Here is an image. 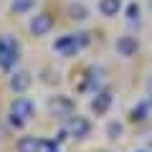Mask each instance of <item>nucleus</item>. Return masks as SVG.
I'll return each mask as SVG.
<instances>
[{
    "label": "nucleus",
    "instance_id": "obj_1",
    "mask_svg": "<svg viewBox=\"0 0 152 152\" xmlns=\"http://www.w3.org/2000/svg\"><path fill=\"white\" fill-rule=\"evenodd\" d=\"M89 43V36L86 33H76V36H64L58 38L53 43V51H58V53H66V56H74L79 48H84V46Z\"/></svg>",
    "mask_w": 152,
    "mask_h": 152
},
{
    "label": "nucleus",
    "instance_id": "obj_2",
    "mask_svg": "<svg viewBox=\"0 0 152 152\" xmlns=\"http://www.w3.org/2000/svg\"><path fill=\"white\" fill-rule=\"evenodd\" d=\"M18 53H20V46L13 38H0V69H10L18 61Z\"/></svg>",
    "mask_w": 152,
    "mask_h": 152
},
{
    "label": "nucleus",
    "instance_id": "obj_3",
    "mask_svg": "<svg viewBox=\"0 0 152 152\" xmlns=\"http://www.w3.org/2000/svg\"><path fill=\"white\" fill-rule=\"evenodd\" d=\"M51 114L58 117V119H69L71 114H74V102L69 96H56L51 99Z\"/></svg>",
    "mask_w": 152,
    "mask_h": 152
},
{
    "label": "nucleus",
    "instance_id": "obj_4",
    "mask_svg": "<svg viewBox=\"0 0 152 152\" xmlns=\"http://www.w3.org/2000/svg\"><path fill=\"white\" fill-rule=\"evenodd\" d=\"M10 114H18L20 119H31L33 114H36V107H33L31 99L20 96V99H15V102L10 104Z\"/></svg>",
    "mask_w": 152,
    "mask_h": 152
},
{
    "label": "nucleus",
    "instance_id": "obj_5",
    "mask_svg": "<svg viewBox=\"0 0 152 152\" xmlns=\"http://www.w3.org/2000/svg\"><path fill=\"white\" fill-rule=\"evenodd\" d=\"M51 28H53V18H51L48 13H41V15H36L31 20V33L33 36H46Z\"/></svg>",
    "mask_w": 152,
    "mask_h": 152
},
{
    "label": "nucleus",
    "instance_id": "obj_6",
    "mask_svg": "<svg viewBox=\"0 0 152 152\" xmlns=\"http://www.w3.org/2000/svg\"><path fill=\"white\" fill-rule=\"evenodd\" d=\"M137 48H140V43H137V38H134V36H122V38H117V53L124 56V58L134 56Z\"/></svg>",
    "mask_w": 152,
    "mask_h": 152
},
{
    "label": "nucleus",
    "instance_id": "obj_7",
    "mask_svg": "<svg viewBox=\"0 0 152 152\" xmlns=\"http://www.w3.org/2000/svg\"><path fill=\"white\" fill-rule=\"evenodd\" d=\"M89 129H91V127H89V122L84 119V117H79V114H71V124H69V132L74 137H79V140H81V137H86L89 134Z\"/></svg>",
    "mask_w": 152,
    "mask_h": 152
},
{
    "label": "nucleus",
    "instance_id": "obj_8",
    "mask_svg": "<svg viewBox=\"0 0 152 152\" xmlns=\"http://www.w3.org/2000/svg\"><path fill=\"white\" fill-rule=\"evenodd\" d=\"M28 86H31V74H26V71H15V74L10 76V89H13V91L23 94Z\"/></svg>",
    "mask_w": 152,
    "mask_h": 152
},
{
    "label": "nucleus",
    "instance_id": "obj_9",
    "mask_svg": "<svg viewBox=\"0 0 152 152\" xmlns=\"http://www.w3.org/2000/svg\"><path fill=\"white\" fill-rule=\"evenodd\" d=\"M99 10H102V15L112 18L122 10V0H99Z\"/></svg>",
    "mask_w": 152,
    "mask_h": 152
},
{
    "label": "nucleus",
    "instance_id": "obj_10",
    "mask_svg": "<svg viewBox=\"0 0 152 152\" xmlns=\"http://www.w3.org/2000/svg\"><path fill=\"white\" fill-rule=\"evenodd\" d=\"M109 104H112V94H109V91H102V94L91 102V109H94L96 114H104V112L109 109Z\"/></svg>",
    "mask_w": 152,
    "mask_h": 152
},
{
    "label": "nucleus",
    "instance_id": "obj_11",
    "mask_svg": "<svg viewBox=\"0 0 152 152\" xmlns=\"http://www.w3.org/2000/svg\"><path fill=\"white\" fill-rule=\"evenodd\" d=\"M41 150V140L38 137H23L18 142V152H38Z\"/></svg>",
    "mask_w": 152,
    "mask_h": 152
},
{
    "label": "nucleus",
    "instance_id": "obj_12",
    "mask_svg": "<svg viewBox=\"0 0 152 152\" xmlns=\"http://www.w3.org/2000/svg\"><path fill=\"white\" fill-rule=\"evenodd\" d=\"M33 5H36V0H13V3H10V10L15 13V15H23V13H28Z\"/></svg>",
    "mask_w": 152,
    "mask_h": 152
},
{
    "label": "nucleus",
    "instance_id": "obj_13",
    "mask_svg": "<svg viewBox=\"0 0 152 152\" xmlns=\"http://www.w3.org/2000/svg\"><path fill=\"white\" fill-rule=\"evenodd\" d=\"M147 112H150V102H140L134 109H132V119H134V122H145L147 119Z\"/></svg>",
    "mask_w": 152,
    "mask_h": 152
},
{
    "label": "nucleus",
    "instance_id": "obj_14",
    "mask_svg": "<svg viewBox=\"0 0 152 152\" xmlns=\"http://www.w3.org/2000/svg\"><path fill=\"white\" fill-rule=\"evenodd\" d=\"M69 13H71V18H74V20H86V18H89L86 5H81V3H74V5L69 8Z\"/></svg>",
    "mask_w": 152,
    "mask_h": 152
},
{
    "label": "nucleus",
    "instance_id": "obj_15",
    "mask_svg": "<svg viewBox=\"0 0 152 152\" xmlns=\"http://www.w3.org/2000/svg\"><path fill=\"white\" fill-rule=\"evenodd\" d=\"M107 134L112 137V140H119V134H122V124H119V122H112V124L107 127Z\"/></svg>",
    "mask_w": 152,
    "mask_h": 152
},
{
    "label": "nucleus",
    "instance_id": "obj_16",
    "mask_svg": "<svg viewBox=\"0 0 152 152\" xmlns=\"http://www.w3.org/2000/svg\"><path fill=\"white\" fill-rule=\"evenodd\" d=\"M137 15H140V8H137V3H129V5H127V18H129V20H134Z\"/></svg>",
    "mask_w": 152,
    "mask_h": 152
},
{
    "label": "nucleus",
    "instance_id": "obj_17",
    "mask_svg": "<svg viewBox=\"0 0 152 152\" xmlns=\"http://www.w3.org/2000/svg\"><path fill=\"white\" fill-rule=\"evenodd\" d=\"M10 124H13V127H18V129H20V127L26 124V119H20V117H18V114H10Z\"/></svg>",
    "mask_w": 152,
    "mask_h": 152
},
{
    "label": "nucleus",
    "instance_id": "obj_18",
    "mask_svg": "<svg viewBox=\"0 0 152 152\" xmlns=\"http://www.w3.org/2000/svg\"><path fill=\"white\" fill-rule=\"evenodd\" d=\"M53 145H56V142H48V152H58V150H56Z\"/></svg>",
    "mask_w": 152,
    "mask_h": 152
},
{
    "label": "nucleus",
    "instance_id": "obj_19",
    "mask_svg": "<svg viewBox=\"0 0 152 152\" xmlns=\"http://www.w3.org/2000/svg\"><path fill=\"white\" fill-rule=\"evenodd\" d=\"M0 140H5V129L3 127H0Z\"/></svg>",
    "mask_w": 152,
    "mask_h": 152
},
{
    "label": "nucleus",
    "instance_id": "obj_20",
    "mask_svg": "<svg viewBox=\"0 0 152 152\" xmlns=\"http://www.w3.org/2000/svg\"><path fill=\"white\" fill-rule=\"evenodd\" d=\"M140 152H145V150H140Z\"/></svg>",
    "mask_w": 152,
    "mask_h": 152
}]
</instances>
